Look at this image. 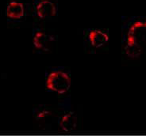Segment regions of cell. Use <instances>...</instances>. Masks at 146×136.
<instances>
[{
	"label": "cell",
	"instance_id": "6da1fadb",
	"mask_svg": "<svg viewBox=\"0 0 146 136\" xmlns=\"http://www.w3.org/2000/svg\"><path fill=\"white\" fill-rule=\"evenodd\" d=\"M47 90L59 94L65 93L71 87V78L68 73L61 70H56L48 74L45 81Z\"/></svg>",
	"mask_w": 146,
	"mask_h": 136
},
{
	"label": "cell",
	"instance_id": "7a4b0ae2",
	"mask_svg": "<svg viewBox=\"0 0 146 136\" xmlns=\"http://www.w3.org/2000/svg\"><path fill=\"white\" fill-rule=\"evenodd\" d=\"M33 47L43 52H50L54 47V38L42 31H36L33 37Z\"/></svg>",
	"mask_w": 146,
	"mask_h": 136
},
{
	"label": "cell",
	"instance_id": "3957f363",
	"mask_svg": "<svg viewBox=\"0 0 146 136\" xmlns=\"http://www.w3.org/2000/svg\"><path fill=\"white\" fill-rule=\"evenodd\" d=\"M26 14L25 6L20 0H8L6 8V15L11 21L22 20Z\"/></svg>",
	"mask_w": 146,
	"mask_h": 136
},
{
	"label": "cell",
	"instance_id": "277c9868",
	"mask_svg": "<svg viewBox=\"0 0 146 136\" xmlns=\"http://www.w3.org/2000/svg\"><path fill=\"white\" fill-rule=\"evenodd\" d=\"M35 14L40 19H47L56 14V7L51 1H40L35 7Z\"/></svg>",
	"mask_w": 146,
	"mask_h": 136
},
{
	"label": "cell",
	"instance_id": "5b68a950",
	"mask_svg": "<svg viewBox=\"0 0 146 136\" xmlns=\"http://www.w3.org/2000/svg\"><path fill=\"white\" fill-rule=\"evenodd\" d=\"M88 40L94 48H101L109 40L108 34L102 30H92L88 34Z\"/></svg>",
	"mask_w": 146,
	"mask_h": 136
},
{
	"label": "cell",
	"instance_id": "8992f818",
	"mask_svg": "<svg viewBox=\"0 0 146 136\" xmlns=\"http://www.w3.org/2000/svg\"><path fill=\"white\" fill-rule=\"evenodd\" d=\"M40 1H51V0H40Z\"/></svg>",
	"mask_w": 146,
	"mask_h": 136
},
{
	"label": "cell",
	"instance_id": "52a82bcc",
	"mask_svg": "<svg viewBox=\"0 0 146 136\" xmlns=\"http://www.w3.org/2000/svg\"><path fill=\"white\" fill-rule=\"evenodd\" d=\"M145 27H146V22H145Z\"/></svg>",
	"mask_w": 146,
	"mask_h": 136
}]
</instances>
